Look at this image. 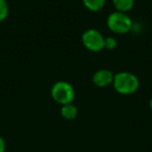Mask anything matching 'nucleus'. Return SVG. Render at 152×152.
<instances>
[{
  "label": "nucleus",
  "instance_id": "obj_1",
  "mask_svg": "<svg viewBox=\"0 0 152 152\" xmlns=\"http://www.w3.org/2000/svg\"><path fill=\"white\" fill-rule=\"evenodd\" d=\"M113 87L115 91L121 95H131L140 88V80L131 72H118L114 76Z\"/></svg>",
  "mask_w": 152,
  "mask_h": 152
},
{
  "label": "nucleus",
  "instance_id": "obj_4",
  "mask_svg": "<svg viewBox=\"0 0 152 152\" xmlns=\"http://www.w3.org/2000/svg\"><path fill=\"white\" fill-rule=\"evenodd\" d=\"M104 37L99 30L90 28L81 34V43L91 52H100L104 49Z\"/></svg>",
  "mask_w": 152,
  "mask_h": 152
},
{
  "label": "nucleus",
  "instance_id": "obj_11",
  "mask_svg": "<svg viewBox=\"0 0 152 152\" xmlns=\"http://www.w3.org/2000/svg\"><path fill=\"white\" fill-rule=\"evenodd\" d=\"M0 152H5V142L2 137H0Z\"/></svg>",
  "mask_w": 152,
  "mask_h": 152
},
{
  "label": "nucleus",
  "instance_id": "obj_9",
  "mask_svg": "<svg viewBox=\"0 0 152 152\" xmlns=\"http://www.w3.org/2000/svg\"><path fill=\"white\" fill-rule=\"evenodd\" d=\"M10 14V5L7 0H0V22H3Z\"/></svg>",
  "mask_w": 152,
  "mask_h": 152
},
{
  "label": "nucleus",
  "instance_id": "obj_5",
  "mask_svg": "<svg viewBox=\"0 0 152 152\" xmlns=\"http://www.w3.org/2000/svg\"><path fill=\"white\" fill-rule=\"evenodd\" d=\"M114 76H115V74L113 73L110 70L100 69L93 74L92 81H93V83L96 87L105 88V87H108V86L113 85Z\"/></svg>",
  "mask_w": 152,
  "mask_h": 152
},
{
  "label": "nucleus",
  "instance_id": "obj_7",
  "mask_svg": "<svg viewBox=\"0 0 152 152\" xmlns=\"http://www.w3.org/2000/svg\"><path fill=\"white\" fill-rule=\"evenodd\" d=\"M116 11L122 13H128L134 5V0H112Z\"/></svg>",
  "mask_w": 152,
  "mask_h": 152
},
{
  "label": "nucleus",
  "instance_id": "obj_8",
  "mask_svg": "<svg viewBox=\"0 0 152 152\" xmlns=\"http://www.w3.org/2000/svg\"><path fill=\"white\" fill-rule=\"evenodd\" d=\"M83 4L87 10L93 13H97V12L101 11L105 5L106 0H81Z\"/></svg>",
  "mask_w": 152,
  "mask_h": 152
},
{
  "label": "nucleus",
  "instance_id": "obj_3",
  "mask_svg": "<svg viewBox=\"0 0 152 152\" xmlns=\"http://www.w3.org/2000/svg\"><path fill=\"white\" fill-rule=\"evenodd\" d=\"M50 94L52 99L61 105L73 103L75 99V90L73 86L65 80H59L53 83Z\"/></svg>",
  "mask_w": 152,
  "mask_h": 152
},
{
  "label": "nucleus",
  "instance_id": "obj_12",
  "mask_svg": "<svg viewBox=\"0 0 152 152\" xmlns=\"http://www.w3.org/2000/svg\"><path fill=\"white\" fill-rule=\"evenodd\" d=\"M149 107H150V110H152V98L150 99V101H149Z\"/></svg>",
  "mask_w": 152,
  "mask_h": 152
},
{
  "label": "nucleus",
  "instance_id": "obj_6",
  "mask_svg": "<svg viewBox=\"0 0 152 152\" xmlns=\"http://www.w3.org/2000/svg\"><path fill=\"white\" fill-rule=\"evenodd\" d=\"M61 115L66 120L72 121L76 119V117L78 115V110L73 103L65 104V105H61Z\"/></svg>",
  "mask_w": 152,
  "mask_h": 152
},
{
  "label": "nucleus",
  "instance_id": "obj_2",
  "mask_svg": "<svg viewBox=\"0 0 152 152\" xmlns=\"http://www.w3.org/2000/svg\"><path fill=\"white\" fill-rule=\"evenodd\" d=\"M106 26L114 34H125L132 29L133 22L126 13L115 11L108 15L106 19Z\"/></svg>",
  "mask_w": 152,
  "mask_h": 152
},
{
  "label": "nucleus",
  "instance_id": "obj_10",
  "mask_svg": "<svg viewBox=\"0 0 152 152\" xmlns=\"http://www.w3.org/2000/svg\"><path fill=\"white\" fill-rule=\"evenodd\" d=\"M118 45L117 40L114 37H106L104 39V49H107V50H114L115 48Z\"/></svg>",
  "mask_w": 152,
  "mask_h": 152
}]
</instances>
